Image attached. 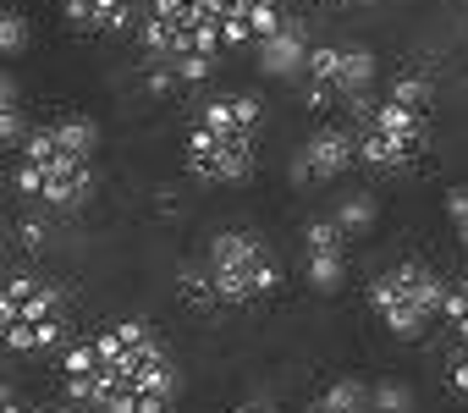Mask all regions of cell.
I'll use <instances>...</instances> for the list:
<instances>
[{
  "label": "cell",
  "instance_id": "cell-1",
  "mask_svg": "<svg viewBox=\"0 0 468 413\" xmlns=\"http://www.w3.org/2000/svg\"><path fill=\"white\" fill-rule=\"evenodd\" d=\"M430 111H435V89L430 78H397L375 105H358V165L369 171H408L419 154H424V138H430Z\"/></svg>",
  "mask_w": 468,
  "mask_h": 413
},
{
  "label": "cell",
  "instance_id": "cell-2",
  "mask_svg": "<svg viewBox=\"0 0 468 413\" xmlns=\"http://www.w3.org/2000/svg\"><path fill=\"white\" fill-rule=\"evenodd\" d=\"M0 342H6V353H67L72 347L67 292L28 270L6 276V287H0Z\"/></svg>",
  "mask_w": 468,
  "mask_h": 413
},
{
  "label": "cell",
  "instance_id": "cell-3",
  "mask_svg": "<svg viewBox=\"0 0 468 413\" xmlns=\"http://www.w3.org/2000/svg\"><path fill=\"white\" fill-rule=\"evenodd\" d=\"M12 182H17V193L39 198L45 210L67 216V210H83L89 193H94V160L72 154L56 138V127H34L23 154H17V176Z\"/></svg>",
  "mask_w": 468,
  "mask_h": 413
},
{
  "label": "cell",
  "instance_id": "cell-4",
  "mask_svg": "<svg viewBox=\"0 0 468 413\" xmlns=\"http://www.w3.org/2000/svg\"><path fill=\"white\" fill-rule=\"evenodd\" d=\"M446 292H452V281H441L419 259H402V265H391L369 281V309L380 314V325L397 342H419L430 331V320L446 314Z\"/></svg>",
  "mask_w": 468,
  "mask_h": 413
},
{
  "label": "cell",
  "instance_id": "cell-5",
  "mask_svg": "<svg viewBox=\"0 0 468 413\" xmlns=\"http://www.w3.org/2000/svg\"><path fill=\"white\" fill-rule=\"evenodd\" d=\"M204 270L215 281V303H231V309L260 303L282 287V259L260 232H215L204 249Z\"/></svg>",
  "mask_w": 468,
  "mask_h": 413
},
{
  "label": "cell",
  "instance_id": "cell-6",
  "mask_svg": "<svg viewBox=\"0 0 468 413\" xmlns=\"http://www.w3.org/2000/svg\"><path fill=\"white\" fill-rule=\"evenodd\" d=\"M375 78H380L375 50H364V45H314L303 100H309V111H325V105H353L358 111V105H369Z\"/></svg>",
  "mask_w": 468,
  "mask_h": 413
},
{
  "label": "cell",
  "instance_id": "cell-7",
  "mask_svg": "<svg viewBox=\"0 0 468 413\" xmlns=\"http://www.w3.org/2000/svg\"><path fill=\"white\" fill-rule=\"evenodd\" d=\"M187 176L231 187V182H249L254 160H260V138L254 132H215V127H187Z\"/></svg>",
  "mask_w": 468,
  "mask_h": 413
},
{
  "label": "cell",
  "instance_id": "cell-8",
  "mask_svg": "<svg viewBox=\"0 0 468 413\" xmlns=\"http://www.w3.org/2000/svg\"><path fill=\"white\" fill-rule=\"evenodd\" d=\"M347 165H358V132L347 127H320L298 154H292V187H320V182H336Z\"/></svg>",
  "mask_w": 468,
  "mask_h": 413
},
{
  "label": "cell",
  "instance_id": "cell-9",
  "mask_svg": "<svg viewBox=\"0 0 468 413\" xmlns=\"http://www.w3.org/2000/svg\"><path fill=\"white\" fill-rule=\"evenodd\" d=\"M303 281L314 292H342L347 281V232L325 216L303 227Z\"/></svg>",
  "mask_w": 468,
  "mask_h": 413
},
{
  "label": "cell",
  "instance_id": "cell-10",
  "mask_svg": "<svg viewBox=\"0 0 468 413\" xmlns=\"http://www.w3.org/2000/svg\"><path fill=\"white\" fill-rule=\"evenodd\" d=\"M309 61H314V45H309V28L298 17H287L271 39L254 45V67L271 83H303L309 78Z\"/></svg>",
  "mask_w": 468,
  "mask_h": 413
},
{
  "label": "cell",
  "instance_id": "cell-11",
  "mask_svg": "<svg viewBox=\"0 0 468 413\" xmlns=\"http://www.w3.org/2000/svg\"><path fill=\"white\" fill-rule=\"evenodd\" d=\"M154 0H61V17L78 28V34H138L144 17H149Z\"/></svg>",
  "mask_w": 468,
  "mask_h": 413
},
{
  "label": "cell",
  "instance_id": "cell-12",
  "mask_svg": "<svg viewBox=\"0 0 468 413\" xmlns=\"http://www.w3.org/2000/svg\"><path fill=\"white\" fill-rule=\"evenodd\" d=\"M193 122H198V127H215V132H254V138H260V127H265V100H260V94H215V100L198 105Z\"/></svg>",
  "mask_w": 468,
  "mask_h": 413
},
{
  "label": "cell",
  "instance_id": "cell-13",
  "mask_svg": "<svg viewBox=\"0 0 468 413\" xmlns=\"http://www.w3.org/2000/svg\"><path fill=\"white\" fill-rule=\"evenodd\" d=\"M369 391H375V386H364L358 375H342V380H331V386L309 402V413H369Z\"/></svg>",
  "mask_w": 468,
  "mask_h": 413
},
{
  "label": "cell",
  "instance_id": "cell-14",
  "mask_svg": "<svg viewBox=\"0 0 468 413\" xmlns=\"http://www.w3.org/2000/svg\"><path fill=\"white\" fill-rule=\"evenodd\" d=\"M347 238H358V232H369L375 221H380V198L375 193H342V204H336V216H331Z\"/></svg>",
  "mask_w": 468,
  "mask_h": 413
},
{
  "label": "cell",
  "instance_id": "cell-15",
  "mask_svg": "<svg viewBox=\"0 0 468 413\" xmlns=\"http://www.w3.org/2000/svg\"><path fill=\"white\" fill-rule=\"evenodd\" d=\"M23 50H28V17L17 6H6V12H0V56L17 61Z\"/></svg>",
  "mask_w": 468,
  "mask_h": 413
},
{
  "label": "cell",
  "instance_id": "cell-16",
  "mask_svg": "<svg viewBox=\"0 0 468 413\" xmlns=\"http://www.w3.org/2000/svg\"><path fill=\"white\" fill-rule=\"evenodd\" d=\"M369 413H413V391H408L402 380H375Z\"/></svg>",
  "mask_w": 468,
  "mask_h": 413
},
{
  "label": "cell",
  "instance_id": "cell-17",
  "mask_svg": "<svg viewBox=\"0 0 468 413\" xmlns=\"http://www.w3.org/2000/svg\"><path fill=\"white\" fill-rule=\"evenodd\" d=\"M446 221H452L457 243L468 249V187H452V193H446Z\"/></svg>",
  "mask_w": 468,
  "mask_h": 413
},
{
  "label": "cell",
  "instance_id": "cell-18",
  "mask_svg": "<svg viewBox=\"0 0 468 413\" xmlns=\"http://www.w3.org/2000/svg\"><path fill=\"white\" fill-rule=\"evenodd\" d=\"M45 238H50L45 221H23V227H17V243H23V249H45Z\"/></svg>",
  "mask_w": 468,
  "mask_h": 413
},
{
  "label": "cell",
  "instance_id": "cell-19",
  "mask_svg": "<svg viewBox=\"0 0 468 413\" xmlns=\"http://www.w3.org/2000/svg\"><path fill=\"white\" fill-rule=\"evenodd\" d=\"M231 413H276V402H265V397H249V402H238Z\"/></svg>",
  "mask_w": 468,
  "mask_h": 413
},
{
  "label": "cell",
  "instance_id": "cell-20",
  "mask_svg": "<svg viewBox=\"0 0 468 413\" xmlns=\"http://www.w3.org/2000/svg\"><path fill=\"white\" fill-rule=\"evenodd\" d=\"M0 413H28V408H23V402H17V397L6 391V408H0Z\"/></svg>",
  "mask_w": 468,
  "mask_h": 413
},
{
  "label": "cell",
  "instance_id": "cell-21",
  "mask_svg": "<svg viewBox=\"0 0 468 413\" xmlns=\"http://www.w3.org/2000/svg\"><path fill=\"white\" fill-rule=\"evenodd\" d=\"M320 6H336V12H347V6H358V0H320Z\"/></svg>",
  "mask_w": 468,
  "mask_h": 413
},
{
  "label": "cell",
  "instance_id": "cell-22",
  "mask_svg": "<svg viewBox=\"0 0 468 413\" xmlns=\"http://www.w3.org/2000/svg\"><path fill=\"white\" fill-rule=\"evenodd\" d=\"M358 6H369V0H358Z\"/></svg>",
  "mask_w": 468,
  "mask_h": 413
}]
</instances>
